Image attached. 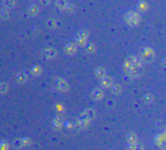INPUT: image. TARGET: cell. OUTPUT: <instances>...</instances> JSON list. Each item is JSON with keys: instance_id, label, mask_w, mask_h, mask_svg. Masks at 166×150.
I'll list each match as a JSON object with an SVG mask.
<instances>
[{"instance_id": "4", "label": "cell", "mask_w": 166, "mask_h": 150, "mask_svg": "<svg viewBox=\"0 0 166 150\" xmlns=\"http://www.w3.org/2000/svg\"><path fill=\"white\" fill-rule=\"evenodd\" d=\"M48 1H49V0H42V2H43V3H47Z\"/></svg>"}, {"instance_id": "2", "label": "cell", "mask_w": 166, "mask_h": 150, "mask_svg": "<svg viewBox=\"0 0 166 150\" xmlns=\"http://www.w3.org/2000/svg\"><path fill=\"white\" fill-rule=\"evenodd\" d=\"M0 14H1V16H2L3 18H5V19H7V18L9 17V12H8L7 9H3V10H1V11H0Z\"/></svg>"}, {"instance_id": "1", "label": "cell", "mask_w": 166, "mask_h": 150, "mask_svg": "<svg viewBox=\"0 0 166 150\" xmlns=\"http://www.w3.org/2000/svg\"><path fill=\"white\" fill-rule=\"evenodd\" d=\"M15 3V0H4V6L7 7V8H10L14 5Z\"/></svg>"}, {"instance_id": "3", "label": "cell", "mask_w": 166, "mask_h": 150, "mask_svg": "<svg viewBox=\"0 0 166 150\" xmlns=\"http://www.w3.org/2000/svg\"><path fill=\"white\" fill-rule=\"evenodd\" d=\"M28 11H29V13H30V14L34 15V14H36V13H37V7H36V6H34V5H32V6H30V7H29Z\"/></svg>"}]
</instances>
